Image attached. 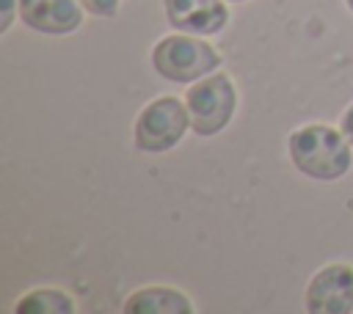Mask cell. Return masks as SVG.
I'll return each mask as SVG.
<instances>
[{
  "mask_svg": "<svg viewBox=\"0 0 353 314\" xmlns=\"http://www.w3.org/2000/svg\"><path fill=\"white\" fill-rule=\"evenodd\" d=\"M350 140L325 124H306L295 129L287 140L292 165L312 179L334 182L350 168Z\"/></svg>",
  "mask_w": 353,
  "mask_h": 314,
  "instance_id": "6da1fadb",
  "label": "cell"
},
{
  "mask_svg": "<svg viewBox=\"0 0 353 314\" xmlns=\"http://www.w3.org/2000/svg\"><path fill=\"white\" fill-rule=\"evenodd\" d=\"M152 66L163 80L190 83L201 80L221 66V55L212 44L190 36H165L152 50Z\"/></svg>",
  "mask_w": 353,
  "mask_h": 314,
  "instance_id": "7a4b0ae2",
  "label": "cell"
},
{
  "mask_svg": "<svg viewBox=\"0 0 353 314\" xmlns=\"http://www.w3.org/2000/svg\"><path fill=\"white\" fill-rule=\"evenodd\" d=\"M185 102H188L193 132L210 138L232 121L237 94H234V85L226 74H210V77L196 80L188 88Z\"/></svg>",
  "mask_w": 353,
  "mask_h": 314,
  "instance_id": "3957f363",
  "label": "cell"
},
{
  "mask_svg": "<svg viewBox=\"0 0 353 314\" xmlns=\"http://www.w3.org/2000/svg\"><path fill=\"white\" fill-rule=\"evenodd\" d=\"M190 127V113L176 96H160L149 102L135 121V149L168 151L176 146Z\"/></svg>",
  "mask_w": 353,
  "mask_h": 314,
  "instance_id": "277c9868",
  "label": "cell"
},
{
  "mask_svg": "<svg viewBox=\"0 0 353 314\" xmlns=\"http://www.w3.org/2000/svg\"><path fill=\"white\" fill-rule=\"evenodd\" d=\"M306 308L312 314L353 311V267L328 264L306 286Z\"/></svg>",
  "mask_w": 353,
  "mask_h": 314,
  "instance_id": "5b68a950",
  "label": "cell"
},
{
  "mask_svg": "<svg viewBox=\"0 0 353 314\" xmlns=\"http://www.w3.org/2000/svg\"><path fill=\"white\" fill-rule=\"evenodd\" d=\"M165 19L179 33L210 36L229 22L223 0H165Z\"/></svg>",
  "mask_w": 353,
  "mask_h": 314,
  "instance_id": "8992f818",
  "label": "cell"
},
{
  "mask_svg": "<svg viewBox=\"0 0 353 314\" xmlns=\"http://www.w3.org/2000/svg\"><path fill=\"white\" fill-rule=\"evenodd\" d=\"M19 17L28 28L50 36H66L83 22L74 0H19Z\"/></svg>",
  "mask_w": 353,
  "mask_h": 314,
  "instance_id": "52a82bcc",
  "label": "cell"
},
{
  "mask_svg": "<svg viewBox=\"0 0 353 314\" xmlns=\"http://www.w3.org/2000/svg\"><path fill=\"white\" fill-rule=\"evenodd\" d=\"M193 306L185 292L171 286H143L124 300V314H190Z\"/></svg>",
  "mask_w": 353,
  "mask_h": 314,
  "instance_id": "ba28073f",
  "label": "cell"
},
{
  "mask_svg": "<svg viewBox=\"0 0 353 314\" xmlns=\"http://www.w3.org/2000/svg\"><path fill=\"white\" fill-rule=\"evenodd\" d=\"M14 311H25V314H63L66 311L69 314L74 311V303L61 289H33L19 297Z\"/></svg>",
  "mask_w": 353,
  "mask_h": 314,
  "instance_id": "9c48e42d",
  "label": "cell"
},
{
  "mask_svg": "<svg viewBox=\"0 0 353 314\" xmlns=\"http://www.w3.org/2000/svg\"><path fill=\"white\" fill-rule=\"evenodd\" d=\"M94 17H113L119 11V0H77Z\"/></svg>",
  "mask_w": 353,
  "mask_h": 314,
  "instance_id": "30bf717a",
  "label": "cell"
},
{
  "mask_svg": "<svg viewBox=\"0 0 353 314\" xmlns=\"http://www.w3.org/2000/svg\"><path fill=\"white\" fill-rule=\"evenodd\" d=\"M14 6H17V0H3V22H0V30H3V33L11 28V19H14Z\"/></svg>",
  "mask_w": 353,
  "mask_h": 314,
  "instance_id": "8fae6325",
  "label": "cell"
},
{
  "mask_svg": "<svg viewBox=\"0 0 353 314\" xmlns=\"http://www.w3.org/2000/svg\"><path fill=\"white\" fill-rule=\"evenodd\" d=\"M342 132H345V138L353 143V105L342 113Z\"/></svg>",
  "mask_w": 353,
  "mask_h": 314,
  "instance_id": "7c38bea8",
  "label": "cell"
},
{
  "mask_svg": "<svg viewBox=\"0 0 353 314\" xmlns=\"http://www.w3.org/2000/svg\"><path fill=\"white\" fill-rule=\"evenodd\" d=\"M345 3H347V8H350V11H353V0H345Z\"/></svg>",
  "mask_w": 353,
  "mask_h": 314,
  "instance_id": "4fadbf2b",
  "label": "cell"
},
{
  "mask_svg": "<svg viewBox=\"0 0 353 314\" xmlns=\"http://www.w3.org/2000/svg\"><path fill=\"white\" fill-rule=\"evenodd\" d=\"M234 3H243V0H234Z\"/></svg>",
  "mask_w": 353,
  "mask_h": 314,
  "instance_id": "5bb4252c",
  "label": "cell"
}]
</instances>
